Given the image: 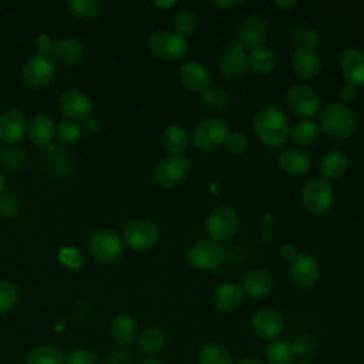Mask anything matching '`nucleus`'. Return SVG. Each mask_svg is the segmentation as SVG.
<instances>
[{"mask_svg":"<svg viewBox=\"0 0 364 364\" xmlns=\"http://www.w3.org/2000/svg\"><path fill=\"white\" fill-rule=\"evenodd\" d=\"M253 131L266 146L282 148L289 138L290 127L282 109L277 107H264L255 115Z\"/></svg>","mask_w":364,"mask_h":364,"instance_id":"1","label":"nucleus"},{"mask_svg":"<svg viewBox=\"0 0 364 364\" xmlns=\"http://www.w3.org/2000/svg\"><path fill=\"white\" fill-rule=\"evenodd\" d=\"M320 125L328 136L346 139L355 131L357 117L346 102H331L321 111Z\"/></svg>","mask_w":364,"mask_h":364,"instance_id":"2","label":"nucleus"},{"mask_svg":"<svg viewBox=\"0 0 364 364\" xmlns=\"http://www.w3.org/2000/svg\"><path fill=\"white\" fill-rule=\"evenodd\" d=\"M300 200L309 213L316 216L324 215L334 200L333 185L323 178L310 179L301 188Z\"/></svg>","mask_w":364,"mask_h":364,"instance_id":"3","label":"nucleus"},{"mask_svg":"<svg viewBox=\"0 0 364 364\" xmlns=\"http://www.w3.org/2000/svg\"><path fill=\"white\" fill-rule=\"evenodd\" d=\"M148 47L155 57L168 61L182 60L189 53V43L186 37L168 30H161L151 34L148 38Z\"/></svg>","mask_w":364,"mask_h":364,"instance_id":"4","label":"nucleus"},{"mask_svg":"<svg viewBox=\"0 0 364 364\" xmlns=\"http://www.w3.org/2000/svg\"><path fill=\"white\" fill-rule=\"evenodd\" d=\"M186 257L189 264L198 270H215L225 262L226 250L216 240L202 239L189 247Z\"/></svg>","mask_w":364,"mask_h":364,"instance_id":"5","label":"nucleus"},{"mask_svg":"<svg viewBox=\"0 0 364 364\" xmlns=\"http://www.w3.org/2000/svg\"><path fill=\"white\" fill-rule=\"evenodd\" d=\"M237 212L229 205H220L210 210L206 218L205 228L212 240H229L237 230Z\"/></svg>","mask_w":364,"mask_h":364,"instance_id":"6","label":"nucleus"},{"mask_svg":"<svg viewBox=\"0 0 364 364\" xmlns=\"http://www.w3.org/2000/svg\"><path fill=\"white\" fill-rule=\"evenodd\" d=\"M191 162L183 155H169L161 159L154 169V181L161 188H172L186 179Z\"/></svg>","mask_w":364,"mask_h":364,"instance_id":"7","label":"nucleus"},{"mask_svg":"<svg viewBox=\"0 0 364 364\" xmlns=\"http://www.w3.org/2000/svg\"><path fill=\"white\" fill-rule=\"evenodd\" d=\"M229 134V125L222 118H208L200 121L193 132L192 142L200 151H212L222 145Z\"/></svg>","mask_w":364,"mask_h":364,"instance_id":"8","label":"nucleus"},{"mask_svg":"<svg viewBox=\"0 0 364 364\" xmlns=\"http://www.w3.org/2000/svg\"><path fill=\"white\" fill-rule=\"evenodd\" d=\"M88 249L95 260L101 263H115L122 256L124 242L117 233L102 229L90 236Z\"/></svg>","mask_w":364,"mask_h":364,"instance_id":"9","label":"nucleus"},{"mask_svg":"<svg viewBox=\"0 0 364 364\" xmlns=\"http://www.w3.org/2000/svg\"><path fill=\"white\" fill-rule=\"evenodd\" d=\"M124 239L131 249L145 252L156 246L159 230L156 225L148 219H135L124 226Z\"/></svg>","mask_w":364,"mask_h":364,"instance_id":"10","label":"nucleus"},{"mask_svg":"<svg viewBox=\"0 0 364 364\" xmlns=\"http://www.w3.org/2000/svg\"><path fill=\"white\" fill-rule=\"evenodd\" d=\"M55 75V61L50 55H31L21 71V78L31 88L47 87Z\"/></svg>","mask_w":364,"mask_h":364,"instance_id":"11","label":"nucleus"},{"mask_svg":"<svg viewBox=\"0 0 364 364\" xmlns=\"http://www.w3.org/2000/svg\"><path fill=\"white\" fill-rule=\"evenodd\" d=\"M252 331L256 337L267 341H273L280 338L284 333L286 321L283 314L279 310L266 307L257 310L250 320Z\"/></svg>","mask_w":364,"mask_h":364,"instance_id":"12","label":"nucleus"},{"mask_svg":"<svg viewBox=\"0 0 364 364\" xmlns=\"http://www.w3.org/2000/svg\"><path fill=\"white\" fill-rule=\"evenodd\" d=\"M287 105L293 114L303 118H311L320 111V97L317 91L307 84H296L287 92Z\"/></svg>","mask_w":364,"mask_h":364,"instance_id":"13","label":"nucleus"},{"mask_svg":"<svg viewBox=\"0 0 364 364\" xmlns=\"http://www.w3.org/2000/svg\"><path fill=\"white\" fill-rule=\"evenodd\" d=\"M58 109L68 119L81 121L91 117L92 101L80 90H67L58 97Z\"/></svg>","mask_w":364,"mask_h":364,"instance_id":"14","label":"nucleus"},{"mask_svg":"<svg viewBox=\"0 0 364 364\" xmlns=\"http://www.w3.org/2000/svg\"><path fill=\"white\" fill-rule=\"evenodd\" d=\"M290 276L297 286L304 289L313 287L320 277V266L316 257L310 253H299L290 262Z\"/></svg>","mask_w":364,"mask_h":364,"instance_id":"15","label":"nucleus"},{"mask_svg":"<svg viewBox=\"0 0 364 364\" xmlns=\"http://www.w3.org/2000/svg\"><path fill=\"white\" fill-rule=\"evenodd\" d=\"M239 286L246 296L252 299H263L273 290V277L267 270L253 267L242 273Z\"/></svg>","mask_w":364,"mask_h":364,"instance_id":"16","label":"nucleus"},{"mask_svg":"<svg viewBox=\"0 0 364 364\" xmlns=\"http://www.w3.org/2000/svg\"><path fill=\"white\" fill-rule=\"evenodd\" d=\"M249 67V57L246 55L245 47L235 41L225 53L220 55L219 68L220 73L229 80H239L242 78Z\"/></svg>","mask_w":364,"mask_h":364,"instance_id":"17","label":"nucleus"},{"mask_svg":"<svg viewBox=\"0 0 364 364\" xmlns=\"http://www.w3.org/2000/svg\"><path fill=\"white\" fill-rule=\"evenodd\" d=\"M267 34V21L259 14L245 17L237 27V41L245 48H256L262 46Z\"/></svg>","mask_w":364,"mask_h":364,"instance_id":"18","label":"nucleus"},{"mask_svg":"<svg viewBox=\"0 0 364 364\" xmlns=\"http://www.w3.org/2000/svg\"><path fill=\"white\" fill-rule=\"evenodd\" d=\"M291 68L297 77L310 80L320 73L321 58L314 48L299 46L291 55Z\"/></svg>","mask_w":364,"mask_h":364,"instance_id":"19","label":"nucleus"},{"mask_svg":"<svg viewBox=\"0 0 364 364\" xmlns=\"http://www.w3.org/2000/svg\"><path fill=\"white\" fill-rule=\"evenodd\" d=\"M26 114L18 108H9L0 115V139L7 144L20 141L27 129Z\"/></svg>","mask_w":364,"mask_h":364,"instance_id":"20","label":"nucleus"},{"mask_svg":"<svg viewBox=\"0 0 364 364\" xmlns=\"http://www.w3.org/2000/svg\"><path fill=\"white\" fill-rule=\"evenodd\" d=\"M179 78L185 88L192 92L202 94L210 88L212 77L208 68L198 61H186L179 68Z\"/></svg>","mask_w":364,"mask_h":364,"instance_id":"21","label":"nucleus"},{"mask_svg":"<svg viewBox=\"0 0 364 364\" xmlns=\"http://www.w3.org/2000/svg\"><path fill=\"white\" fill-rule=\"evenodd\" d=\"M341 74L346 81L354 87L364 85V51L348 48L340 58Z\"/></svg>","mask_w":364,"mask_h":364,"instance_id":"22","label":"nucleus"},{"mask_svg":"<svg viewBox=\"0 0 364 364\" xmlns=\"http://www.w3.org/2000/svg\"><path fill=\"white\" fill-rule=\"evenodd\" d=\"M277 161L280 168L291 176H301L307 173L311 168L310 156L303 149L294 146L283 148L279 152Z\"/></svg>","mask_w":364,"mask_h":364,"instance_id":"23","label":"nucleus"},{"mask_svg":"<svg viewBox=\"0 0 364 364\" xmlns=\"http://www.w3.org/2000/svg\"><path fill=\"white\" fill-rule=\"evenodd\" d=\"M243 299L245 293L242 287L232 282H226L218 286L212 297L215 307L223 313H232L237 310L242 306Z\"/></svg>","mask_w":364,"mask_h":364,"instance_id":"24","label":"nucleus"},{"mask_svg":"<svg viewBox=\"0 0 364 364\" xmlns=\"http://www.w3.org/2000/svg\"><path fill=\"white\" fill-rule=\"evenodd\" d=\"M109 333L112 340L119 347H127L132 344L138 337V323L132 316L121 313L111 321Z\"/></svg>","mask_w":364,"mask_h":364,"instance_id":"25","label":"nucleus"},{"mask_svg":"<svg viewBox=\"0 0 364 364\" xmlns=\"http://www.w3.org/2000/svg\"><path fill=\"white\" fill-rule=\"evenodd\" d=\"M30 141L37 146H48L55 138V124L46 114H37L27 125Z\"/></svg>","mask_w":364,"mask_h":364,"instance_id":"26","label":"nucleus"},{"mask_svg":"<svg viewBox=\"0 0 364 364\" xmlns=\"http://www.w3.org/2000/svg\"><path fill=\"white\" fill-rule=\"evenodd\" d=\"M136 347L139 353L146 357H156L166 347V334L158 327H145L136 337Z\"/></svg>","mask_w":364,"mask_h":364,"instance_id":"27","label":"nucleus"},{"mask_svg":"<svg viewBox=\"0 0 364 364\" xmlns=\"http://www.w3.org/2000/svg\"><path fill=\"white\" fill-rule=\"evenodd\" d=\"M189 134L179 124L168 125L161 135L162 146L171 155H182L189 148Z\"/></svg>","mask_w":364,"mask_h":364,"instance_id":"28","label":"nucleus"},{"mask_svg":"<svg viewBox=\"0 0 364 364\" xmlns=\"http://www.w3.org/2000/svg\"><path fill=\"white\" fill-rule=\"evenodd\" d=\"M348 169V158L341 151H328L320 161V173L323 179H338Z\"/></svg>","mask_w":364,"mask_h":364,"instance_id":"29","label":"nucleus"},{"mask_svg":"<svg viewBox=\"0 0 364 364\" xmlns=\"http://www.w3.org/2000/svg\"><path fill=\"white\" fill-rule=\"evenodd\" d=\"M296 357L293 344L284 338L270 341L264 350L266 364H294Z\"/></svg>","mask_w":364,"mask_h":364,"instance_id":"30","label":"nucleus"},{"mask_svg":"<svg viewBox=\"0 0 364 364\" xmlns=\"http://www.w3.org/2000/svg\"><path fill=\"white\" fill-rule=\"evenodd\" d=\"M84 54L82 44L77 38H61L54 43L53 57L63 64H74L81 60Z\"/></svg>","mask_w":364,"mask_h":364,"instance_id":"31","label":"nucleus"},{"mask_svg":"<svg viewBox=\"0 0 364 364\" xmlns=\"http://www.w3.org/2000/svg\"><path fill=\"white\" fill-rule=\"evenodd\" d=\"M277 57L273 50L266 46H259L250 51L249 67L257 74H269L274 70Z\"/></svg>","mask_w":364,"mask_h":364,"instance_id":"32","label":"nucleus"},{"mask_svg":"<svg viewBox=\"0 0 364 364\" xmlns=\"http://www.w3.org/2000/svg\"><path fill=\"white\" fill-rule=\"evenodd\" d=\"M46 168L55 178H65L71 171L70 155L64 149L50 148L46 158Z\"/></svg>","mask_w":364,"mask_h":364,"instance_id":"33","label":"nucleus"},{"mask_svg":"<svg viewBox=\"0 0 364 364\" xmlns=\"http://www.w3.org/2000/svg\"><path fill=\"white\" fill-rule=\"evenodd\" d=\"M198 364H235L230 353L216 343H206L199 348Z\"/></svg>","mask_w":364,"mask_h":364,"instance_id":"34","label":"nucleus"},{"mask_svg":"<svg viewBox=\"0 0 364 364\" xmlns=\"http://www.w3.org/2000/svg\"><path fill=\"white\" fill-rule=\"evenodd\" d=\"M64 355L60 348L50 344L34 347L26 360V364H63Z\"/></svg>","mask_w":364,"mask_h":364,"instance_id":"35","label":"nucleus"},{"mask_svg":"<svg viewBox=\"0 0 364 364\" xmlns=\"http://www.w3.org/2000/svg\"><path fill=\"white\" fill-rule=\"evenodd\" d=\"M65 7L71 16L84 21L97 18L101 11V3L98 0H68Z\"/></svg>","mask_w":364,"mask_h":364,"instance_id":"36","label":"nucleus"},{"mask_svg":"<svg viewBox=\"0 0 364 364\" xmlns=\"http://www.w3.org/2000/svg\"><path fill=\"white\" fill-rule=\"evenodd\" d=\"M318 135H320V128L317 127V124H314L310 119H303V121L297 122L290 131L291 139L297 145H301V146L314 144L317 141Z\"/></svg>","mask_w":364,"mask_h":364,"instance_id":"37","label":"nucleus"},{"mask_svg":"<svg viewBox=\"0 0 364 364\" xmlns=\"http://www.w3.org/2000/svg\"><path fill=\"white\" fill-rule=\"evenodd\" d=\"M26 151L14 144L3 146L0 149V162L10 172L20 171L26 164Z\"/></svg>","mask_w":364,"mask_h":364,"instance_id":"38","label":"nucleus"},{"mask_svg":"<svg viewBox=\"0 0 364 364\" xmlns=\"http://www.w3.org/2000/svg\"><path fill=\"white\" fill-rule=\"evenodd\" d=\"M173 30L176 34L186 37L192 34L198 27V18L191 10H181L173 17Z\"/></svg>","mask_w":364,"mask_h":364,"instance_id":"39","label":"nucleus"},{"mask_svg":"<svg viewBox=\"0 0 364 364\" xmlns=\"http://www.w3.org/2000/svg\"><path fill=\"white\" fill-rule=\"evenodd\" d=\"M81 131H82V128L78 121L67 118V119H63L55 127V136L63 144H73L80 139Z\"/></svg>","mask_w":364,"mask_h":364,"instance_id":"40","label":"nucleus"},{"mask_svg":"<svg viewBox=\"0 0 364 364\" xmlns=\"http://www.w3.org/2000/svg\"><path fill=\"white\" fill-rule=\"evenodd\" d=\"M18 300V290L10 280H0V314H6L14 309Z\"/></svg>","mask_w":364,"mask_h":364,"instance_id":"41","label":"nucleus"},{"mask_svg":"<svg viewBox=\"0 0 364 364\" xmlns=\"http://www.w3.org/2000/svg\"><path fill=\"white\" fill-rule=\"evenodd\" d=\"M208 109L213 112L222 111L229 102V94L223 88H208L200 94Z\"/></svg>","mask_w":364,"mask_h":364,"instance_id":"42","label":"nucleus"},{"mask_svg":"<svg viewBox=\"0 0 364 364\" xmlns=\"http://www.w3.org/2000/svg\"><path fill=\"white\" fill-rule=\"evenodd\" d=\"M21 203L20 199L13 193L0 195V216L4 219H16L20 215Z\"/></svg>","mask_w":364,"mask_h":364,"instance_id":"43","label":"nucleus"},{"mask_svg":"<svg viewBox=\"0 0 364 364\" xmlns=\"http://www.w3.org/2000/svg\"><path fill=\"white\" fill-rule=\"evenodd\" d=\"M63 364H97V355L88 348H74L64 357Z\"/></svg>","mask_w":364,"mask_h":364,"instance_id":"44","label":"nucleus"},{"mask_svg":"<svg viewBox=\"0 0 364 364\" xmlns=\"http://www.w3.org/2000/svg\"><path fill=\"white\" fill-rule=\"evenodd\" d=\"M223 144H225L228 152H230L233 155H240L247 148V138L242 132L233 131V132L228 134V136H226Z\"/></svg>","mask_w":364,"mask_h":364,"instance_id":"45","label":"nucleus"},{"mask_svg":"<svg viewBox=\"0 0 364 364\" xmlns=\"http://www.w3.org/2000/svg\"><path fill=\"white\" fill-rule=\"evenodd\" d=\"M104 364H135V357L128 348L119 347L105 355Z\"/></svg>","mask_w":364,"mask_h":364,"instance_id":"46","label":"nucleus"},{"mask_svg":"<svg viewBox=\"0 0 364 364\" xmlns=\"http://www.w3.org/2000/svg\"><path fill=\"white\" fill-rule=\"evenodd\" d=\"M291 344H293L296 355H306L307 357L310 354H314V351L317 348V344H316L314 338H311L309 336H300Z\"/></svg>","mask_w":364,"mask_h":364,"instance_id":"47","label":"nucleus"},{"mask_svg":"<svg viewBox=\"0 0 364 364\" xmlns=\"http://www.w3.org/2000/svg\"><path fill=\"white\" fill-rule=\"evenodd\" d=\"M34 47H36V50H37V54H40V55H48L50 53H53L54 41L51 40L50 36H47V34H40V36H37V38L34 40Z\"/></svg>","mask_w":364,"mask_h":364,"instance_id":"48","label":"nucleus"},{"mask_svg":"<svg viewBox=\"0 0 364 364\" xmlns=\"http://www.w3.org/2000/svg\"><path fill=\"white\" fill-rule=\"evenodd\" d=\"M355 95H357L355 87L351 85V84H348V82H346V84L341 87V90H340V98H341L343 101H346V102L354 100Z\"/></svg>","mask_w":364,"mask_h":364,"instance_id":"49","label":"nucleus"},{"mask_svg":"<svg viewBox=\"0 0 364 364\" xmlns=\"http://www.w3.org/2000/svg\"><path fill=\"white\" fill-rule=\"evenodd\" d=\"M280 253H282V256H283L286 260H290V262L294 260L296 256L299 255L296 246H293V245H283Z\"/></svg>","mask_w":364,"mask_h":364,"instance_id":"50","label":"nucleus"},{"mask_svg":"<svg viewBox=\"0 0 364 364\" xmlns=\"http://www.w3.org/2000/svg\"><path fill=\"white\" fill-rule=\"evenodd\" d=\"M84 128H85L88 132L95 134V132H98V131L101 129V124H100V121H98L97 118L88 117L87 119H84Z\"/></svg>","mask_w":364,"mask_h":364,"instance_id":"51","label":"nucleus"},{"mask_svg":"<svg viewBox=\"0 0 364 364\" xmlns=\"http://www.w3.org/2000/svg\"><path fill=\"white\" fill-rule=\"evenodd\" d=\"M243 3H245V1H242V0H222V1L216 0V1H213V4H216V6L222 7V9H232V7H239V6H242Z\"/></svg>","mask_w":364,"mask_h":364,"instance_id":"52","label":"nucleus"},{"mask_svg":"<svg viewBox=\"0 0 364 364\" xmlns=\"http://www.w3.org/2000/svg\"><path fill=\"white\" fill-rule=\"evenodd\" d=\"M235 364H266L264 361H262L260 358L257 357H252V355H247V357H242L239 358Z\"/></svg>","mask_w":364,"mask_h":364,"instance_id":"53","label":"nucleus"},{"mask_svg":"<svg viewBox=\"0 0 364 364\" xmlns=\"http://www.w3.org/2000/svg\"><path fill=\"white\" fill-rule=\"evenodd\" d=\"M297 1L296 0H274L273 1V4L276 6V7H279V9H287V7H291V6H294Z\"/></svg>","mask_w":364,"mask_h":364,"instance_id":"54","label":"nucleus"},{"mask_svg":"<svg viewBox=\"0 0 364 364\" xmlns=\"http://www.w3.org/2000/svg\"><path fill=\"white\" fill-rule=\"evenodd\" d=\"M139 364H164L158 357H146Z\"/></svg>","mask_w":364,"mask_h":364,"instance_id":"55","label":"nucleus"},{"mask_svg":"<svg viewBox=\"0 0 364 364\" xmlns=\"http://www.w3.org/2000/svg\"><path fill=\"white\" fill-rule=\"evenodd\" d=\"M176 4V1H155V6H158V7H164V9H168V7H172V6H175Z\"/></svg>","mask_w":364,"mask_h":364,"instance_id":"56","label":"nucleus"},{"mask_svg":"<svg viewBox=\"0 0 364 364\" xmlns=\"http://www.w3.org/2000/svg\"><path fill=\"white\" fill-rule=\"evenodd\" d=\"M4 189H6V179H4L3 172L0 171V195L4 193Z\"/></svg>","mask_w":364,"mask_h":364,"instance_id":"57","label":"nucleus"},{"mask_svg":"<svg viewBox=\"0 0 364 364\" xmlns=\"http://www.w3.org/2000/svg\"><path fill=\"white\" fill-rule=\"evenodd\" d=\"M301 364H310V363H307V361H303V363H301Z\"/></svg>","mask_w":364,"mask_h":364,"instance_id":"58","label":"nucleus"}]
</instances>
